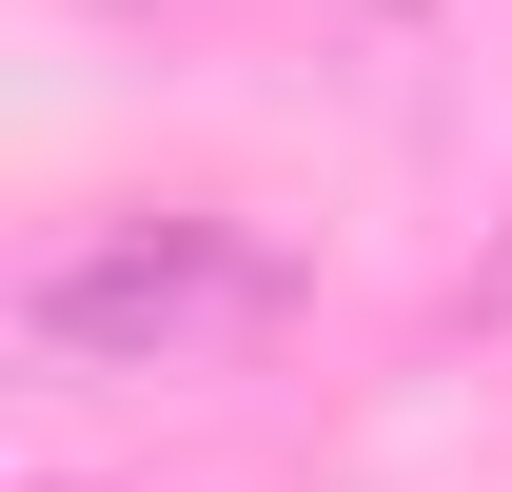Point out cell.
Wrapping results in <instances>:
<instances>
[{"mask_svg":"<svg viewBox=\"0 0 512 492\" xmlns=\"http://www.w3.org/2000/svg\"><path fill=\"white\" fill-rule=\"evenodd\" d=\"M296 256L178 197V217H79L60 256H20V355L40 374H217L237 335H276Z\"/></svg>","mask_w":512,"mask_h":492,"instance_id":"cell-1","label":"cell"}]
</instances>
